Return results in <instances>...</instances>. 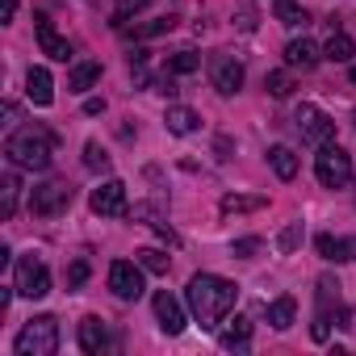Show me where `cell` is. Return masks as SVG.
I'll return each instance as SVG.
<instances>
[{"label": "cell", "instance_id": "obj_10", "mask_svg": "<svg viewBox=\"0 0 356 356\" xmlns=\"http://www.w3.org/2000/svg\"><path fill=\"white\" fill-rule=\"evenodd\" d=\"M210 84H214V92L235 97V92L243 88V63L231 59V55H214V59H210Z\"/></svg>", "mask_w": 356, "mask_h": 356}, {"label": "cell", "instance_id": "obj_5", "mask_svg": "<svg viewBox=\"0 0 356 356\" xmlns=\"http://www.w3.org/2000/svg\"><path fill=\"white\" fill-rule=\"evenodd\" d=\"M13 289L22 293V298H47L51 293V273H47V264H42V256H22L17 260V268H13Z\"/></svg>", "mask_w": 356, "mask_h": 356}, {"label": "cell", "instance_id": "obj_18", "mask_svg": "<svg viewBox=\"0 0 356 356\" xmlns=\"http://www.w3.org/2000/svg\"><path fill=\"white\" fill-rule=\"evenodd\" d=\"M163 122H168V130L172 134H193L197 126H202V118H197V109H189V105H168V113H163Z\"/></svg>", "mask_w": 356, "mask_h": 356}, {"label": "cell", "instance_id": "obj_31", "mask_svg": "<svg viewBox=\"0 0 356 356\" xmlns=\"http://www.w3.org/2000/svg\"><path fill=\"white\" fill-rule=\"evenodd\" d=\"M172 30H176V17L168 13V17H155L147 26H134V38H159V34H172Z\"/></svg>", "mask_w": 356, "mask_h": 356}, {"label": "cell", "instance_id": "obj_34", "mask_svg": "<svg viewBox=\"0 0 356 356\" xmlns=\"http://www.w3.org/2000/svg\"><path fill=\"white\" fill-rule=\"evenodd\" d=\"M88 260H72V268H67V289H80L84 281H88Z\"/></svg>", "mask_w": 356, "mask_h": 356}, {"label": "cell", "instance_id": "obj_14", "mask_svg": "<svg viewBox=\"0 0 356 356\" xmlns=\"http://www.w3.org/2000/svg\"><path fill=\"white\" fill-rule=\"evenodd\" d=\"M80 348H84L88 356H101V352L109 348V331H105V323H101L97 314L80 318Z\"/></svg>", "mask_w": 356, "mask_h": 356}, {"label": "cell", "instance_id": "obj_1", "mask_svg": "<svg viewBox=\"0 0 356 356\" xmlns=\"http://www.w3.org/2000/svg\"><path fill=\"white\" fill-rule=\"evenodd\" d=\"M185 302H189L193 323H202V331H218L222 318L239 302V285L227 281V277H214V273H197L185 289Z\"/></svg>", "mask_w": 356, "mask_h": 356}, {"label": "cell", "instance_id": "obj_21", "mask_svg": "<svg viewBox=\"0 0 356 356\" xmlns=\"http://www.w3.org/2000/svg\"><path fill=\"white\" fill-rule=\"evenodd\" d=\"M352 55H356V42L343 30H335L327 38V47H323V59H331V63H352Z\"/></svg>", "mask_w": 356, "mask_h": 356}, {"label": "cell", "instance_id": "obj_30", "mask_svg": "<svg viewBox=\"0 0 356 356\" xmlns=\"http://www.w3.org/2000/svg\"><path fill=\"white\" fill-rule=\"evenodd\" d=\"M277 22H281V26H306L310 13H306L302 5H293V0H277Z\"/></svg>", "mask_w": 356, "mask_h": 356}, {"label": "cell", "instance_id": "obj_29", "mask_svg": "<svg viewBox=\"0 0 356 356\" xmlns=\"http://www.w3.org/2000/svg\"><path fill=\"white\" fill-rule=\"evenodd\" d=\"M264 88H268L277 101H285V97L293 92V76H289V67H281V72H268V76H264Z\"/></svg>", "mask_w": 356, "mask_h": 356}, {"label": "cell", "instance_id": "obj_42", "mask_svg": "<svg viewBox=\"0 0 356 356\" xmlns=\"http://www.w3.org/2000/svg\"><path fill=\"white\" fill-rule=\"evenodd\" d=\"M348 80H352V84H356V67H352V72H348Z\"/></svg>", "mask_w": 356, "mask_h": 356}, {"label": "cell", "instance_id": "obj_13", "mask_svg": "<svg viewBox=\"0 0 356 356\" xmlns=\"http://www.w3.org/2000/svg\"><path fill=\"white\" fill-rule=\"evenodd\" d=\"M218 343L227 348V352H239V348H248L252 343V318H243V314H227L222 318V327H218Z\"/></svg>", "mask_w": 356, "mask_h": 356}, {"label": "cell", "instance_id": "obj_4", "mask_svg": "<svg viewBox=\"0 0 356 356\" xmlns=\"http://www.w3.org/2000/svg\"><path fill=\"white\" fill-rule=\"evenodd\" d=\"M314 176L323 189H348L352 185V159L343 147H318V159H314Z\"/></svg>", "mask_w": 356, "mask_h": 356}, {"label": "cell", "instance_id": "obj_39", "mask_svg": "<svg viewBox=\"0 0 356 356\" xmlns=\"http://www.w3.org/2000/svg\"><path fill=\"white\" fill-rule=\"evenodd\" d=\"M17 17V0H5V5H0V22H13Z\"/></svg>", "mask_w": 356, "mask_h": 356}, {"label": "cell", "instance_id": "obj_9", "mask_svg": "<svg viewBox=\"0 0 356 356\" xmlns=\"http://www.w3.org/2000/svg\"><path fill=\"white\" fill-rule=\"evenodd\" d=\"M88 206H92L101 218H126V214H130V202H126V185H122V181H105L101 189H92Z\"/></svg>", "mask_w": 356, "mask_h": 356}, {"label": "cell", "instance_id": "obj_36", "mask_svg": "<svg viewBox=\"0 0 356 356\" xmlns=\"http://www.w3.org/2000/svg\"><path fill=\"white\" fill-rule=\"evenodd\" d=\"M155 92H159V97H176V92H181V88H176V76H172V72L155 76Z\"/></svg>", "mask_w": 356, "mask_h": 356}, {"label": "cell", "instance_id": "obj_2", "mask_svg": "<svg viewBox=\"0 0 356 356\" xmlns=\"http://www.w3.org/2000/svg\"><path fill=\"white\" fill-rule=\"evenodd\" d=\"M5 155L22 172H47L51 168V155H55V134L42 130V126H22V130L9 134Z\"/></svg>", "mask_w": 356, "mask_h": 356}, {"label": "cell", "instance_id": "obj_16", "mask_svg": "<svg viewBox=\"0 0 356 356\" xmlns=\"http://www.w3.org/2000/svg\"><path fill=\"white\" fill-rule=\"evenodd\" d=\"M26 97H30L34 105H51V101H55V80H51L47 67H30V76H26Z\"/></svg>", "mask_w": 356, "mask_h": 356}, {"label": "cell", "instance_id": "obj_25", "mask_svg": "<svg viewBox=\"0 0 356 356\" xmlns=\"http://www.w3.org/2000/svg\"><path fill=\"white\" fill-rule=\"evenodd\" d=\"M331 306H343V298H339V281H335V277H318V314L331 318Z\"/></svg>", "mask_w": 356, "mask_h": 356}, {"label": "cell", "instance_id": "obj_19", "mask_svg": "<svg viewBox=\"0 0 356 356\" xmlns=\"http://www.w3.org/2000/svg\"><path fill=\"white\" fill-rule=\"evenodd\" d=\"M97 80H101V63H97V59H84V63H76V67H72L67 88H72V92H88Z\"/></svg>", "mask_w": 356, "mask_h": 356}, {"label": "cell", "instance_id": "obj_7", "mask_svg": "<svg viewBox=\"0 0 356 356\" xmlns=\"http://www.w3.org/2000/svg\"><path fill=\"white\" fill-rule=\"evenodd\" d=\"M143 273H147V268H143L138 260H134V264H130V260H113V264H109V289H113V298L138 302L143 289H147V285H143Z\"/></svg>", "mask_w": 356, "mask_h": 356}, {"label": "cell", "instance_id": "obj_8", "mask_svg": "<svg viewBox=\"0 0 356 356\" xmlns=\"http://www.w3.org/2000/svg\"><path fill=\"white\" fill-rule=\"evenodd\" d=\"M293 122H298V130H302V143H310V147H327V143L335 138V122H331L323 109H314V105H302V109L293 113Z\"/></svg>", "mask_w": 356, "mask_h": 356}, {"label": "cell", "instance_id": "obj_40", "mask_svg": "<svg viewBox=\"0 0 356 356\" xmlns=\"http://www.w3.org/2000/svg\"><path fill=\"white\" fill-rule=\"evenodd\" d=\"M17 118H22V109H17V105H13V101H5V126H13V122H17Z\"/></svg>", "mask_w": 356, "mask_h": 356}, {"label": "cell", "instance_id": "obj_43", "mask_svg": "<svg viewBox=\"0 0 356 356\" xmlns=\"http://www.w3.org/2000/svg\"><path fill=\"white\" fill-rule=\"evenodd\" d=\"M352 122H356V113H352Z\"/></svg>", "mask_w": 356, "mask_h": 356}, {"label": "cell", "instance_id": "obj_17", "mask_svg": "<svg viewBox=\"0 0 356 356\" xmlns=\"http://www.w3.org/2000/svg\"><path fill=\"white\" fill-rule=\"evenodd\" d=\"M314 248H318V256H323V260H331V264H343V260H352V256H356V239L318 235V239H314Z\"/></svg>", "mask_w": 356, "mask_h": 356}, {"label": "cell", "instance_id": "obj_28", "mask_svg": "<svg viewBox=\"0 0 356 356\" xmlns=\"http://www.w3.org/2000/svg\"><path fill=\"white\" fill-rule=\"evenodd\" d=\"M202 67V55L197 51H176L172 59H168V72L172 76H189V72H197Z\"/></svg>", "mask_w": 356, "mask_h": 356}, {"label": "cell", "instance_id": "obj_32", "mask_svg": "<svg viewBox=\"0 0 356 356\" xmlns=\"http://www.w3.org/2000/svg\"><path fill=\"white\" fill-rule=\"evenodd\" d=\"M109 151L101 147V143H84V168H92V172H109Z\"/></svg>", "mask_w": 356, "mask_h": 356}, {"label": "cell", "instance_id": "obj_33", "mask_svg": "<svg viewBox=\"0 0 356 356\" xmlns=\"http://www.w3.org/2000/svg\"><path fill=\"white\" fill-rule=\"evenodd\" d=\"M298 243H302V222H289V227L281 231V239H277V248H281V252H293Z\"/></svg>", "mask_w": 356, "mask_h": 356}, {"label": "cell", "instance_id": "obj_41", "mask_svg": "<svg viewBox=\"0 0 356 356\" xmlns=\"http://www.w3.org/2000/svg\"><path fill=\"white\" fill-rule=\"evenodd\" d=\"M101 109H105V101H97V97L84 101V113H101Z\"/></svg>", "mask_w": 356, "mask_h": 356}, {"label": "cell", "instance_id": "obj_11", "mask_svg": "<svg viewBox=\"0 0 356 356\" xmlns=\"http://www.w3.org/2000/svg\"><path fill=\"white\" fill-rule=\"evenodd\" d=\"M151 306H155V318H159V331H168V335H181L185 331V306L181 302H176L168 289H159L155 298H151Z\"/></svg>", "mask_w": 356, "mask_h": 356}, {"label": "cell", "instance_id": "obj_27", "mask_svg": "<svg viewBox=\"0 0 356 356\" xmlns=\"http://www.w3.org/2000/svg\"><path fill=\"white\" fill-rule=\"evenodd\" d=\"M147 5H151V0H118L113 13H109V26H113V30H122V26H126L138 9H147Z\"/></svg>", "mask_w": 356, "mask_h": 356}, {"label": "cell", "instance_id": "obj_15", "mask_svg": "<svg viewBox=\"0 0 356 356\" xmlns=\"http://www.w3.org/2000/svg\"><path fill=\"white\" fill-rule=\"evenodd\" d=\"M318 59H323V51H318L310 38H293V42L285 47V67H302V72H310Z\"/></svg>", "mask_w": 356, "mask_h": 356}, {"label": "cell", "instance_id": "obj_35", "mask_svg": "<svg viewBox=\"0 0 356 356\" xmlns=\"http://www.w3.org/2000/svg\"><path fill=\"white\" fill-rule=\"evenodd\" d=\"M256 17H260V13H256L252 5H239V9H235V26H239V30H248V34L256 30Z\"/></svg>", "mask_w": 356, "mask_h": 356}, {"label": "cell", "instance_id": "obj_3", "mask_svg": "<svg viewBox=\"0 0 356 356\" xmlns=\"http://www.w3.org/2000/svg\"><path fill=\"white\" fill-rule=\"evenodd\" d=\"M17 356H55L59 348V318L55 314H38L17 331Z\"/></svg>", "mask_w": 356, "mask_h": 356}, {"label": "cell", "instance_id": "obj_26", "mask_svg": "<svg viewBox=\"0 0 356 356\" xmlns=\"http://www.w3.org/2000/svg\"><path fill=\"white\" fill-rule=\"evenodd\" d=\"M134 260H138L147 273H155V277H163V273L172 268V264H168V256H163L159 248H138V252H134Z\"/></svg>", "mask_w": 356, "mask_h": 356}, {"label": "cell", "instance_id": "obj_23", "mask_svg": "<svg viewBox=\"0 0 356 356\" xmlns=\"http://www.w3.org/2000/svg\"><path fill=\"white\" fill-rule=\"evenodd\" d=\"M268 163H273V172L281 176V181H293V176H298V155L289 147H281V143L268 151Z\"/></svg>", "mask_w": 356, "mask_h": 356}, {"label": "cell", "instance_id": "obj_37", "mask_svg": "<svg viewBox=\"0 0 356 356\" xmlns=\"http://www.w3.org/2000/svg\"><path fill=\"white\" fill-rule=\"evenodd\" d=\"M260 252V239H239L235 248H231V256H239V260H248V256H256Z\"/></svg>", "mask_w": 356, "mask_h": 356}, {"label": "cell", "instance_id": "obj_38", "mask_svg": "<svg viewBox=\"0 0 356 356\" xmlns=\"http://www.w3.org/2000/svg\"><path fill=\"white\" fill-rule=\"evenodd\" d=\"M151 227H155V235H159V239H168V243H181V235H176L168 222H151Z\"/></svg>", "mask_w": 356, "mask_h": 356}, {"label": "cell", "instance_id": "obj_6", "mask_svg": "<svg viewBox=\"0 0 356 356\" xmlns=\"http://www.w3.org/2000/svg\"><path fill=\"white\" fill-rule=\"evenodd\" d=\"M67 206H72V185L67 181H47L30 193V214H38V218H55Z\"/></svg>", "mask_w": 356, "mask_h": 356}, {"label": "cell", "instance_id": "obj_24", "mask_svg": "<svg viewBox=\"0 0 356 356\" xmlns=\"http://www.w3.org/2000/svg\"><path fill=\"white\" fill-rule=\"evenodd\" d=\"M268 202L264 197H248V193H227L222 197V214H252V210H264Z\"/></svg>", "mask_w": 356, "mask_h": 356}, {"label": "cell", "instance_id": "obj_20", "mask_svg": "<svg viewBox=\"0 0 356 356\" xmlns=\"http://www.w3.org/2000/svg\"><path fill=\"white\" fill-rule=\"evenodd\" d=\"M17 197H22V176L9 172L5 181H0V218H13L17 214Z\"/></svg>", "mask_w": 356, "mask_h": 356}, {"label": "cell", "instance_id": "obj_12", "mask_svg": "<svg viewBox=\"0 0 356 356\" xmlns=\"http://www.w3.org/2000/svg\"><path fill=\"white\" fill-rule=\"evenodd\" d=\"M34 30H38V47H42V55H51L55 63H67V59H72V42H67V38H59L55 22H51L47 13H38V17H34Z\"/></svg>", "mask_w": 356, "mask_h": 356}, {"label": "cell", "instance_id": "obj_22", "mask_svg": "<svg viewBox=\"0 0 356 356\" xmlns=\"http://www.w3.org/2000/svg\"><path fill=\"white\" fill-rule=\"evenodd\" d=\"M293 318H298V302L285 293V298H277L273 306H268V323L277 327V331H289L293 327Z\"/></svg>", "mask_w": 356, "mask_h": 356}]
</instances>
